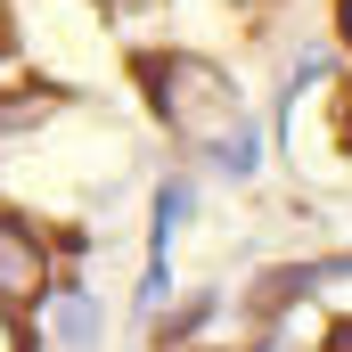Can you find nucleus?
I'll use <instances>...</instances> for the list:
<instances>
[{
  "instance_id": "nucleus-1",
  "label": "nucleus",
  "mask_w": 352,
  "mask_h": 352,
  "mask_svg": "<svg viewBox=\"0 0 352 352\" xmlns=\"http://www.w3.org/2000/svg\"><path fill=\"white\" fill-rule=\"evenodd\" d=\"M148 74H156V90H164V115H173L180 131L213 140V131H230V123H238V98H230V82H221L213 66L173 58V66H148Z\"/></svg>"
},
{
  "instance_id": "nucleus-2",
  "label": "nucleus",
  "mask_w": 352,
  "mask_h": 352,
  "mask_svg": "<svg viewBox=\"0 0 352 352\" xmlns=\"http://www.w3.org/2000/svg\"><path fill=\"white\" fill-rule=\"evenodd\" d=\"M50 287V254H41V238L25 230V221H0V295L16 303V295H41Z\"/></svg>"
},
{
  "instance_id": "nucleus-3",
  "label": "nucleus",
  "mask_w": 352,
  "mask_h": 352,
  "mask_svg": "<svg viewBox=\"0 0 352 352\" xmlns=\"http://www.w3.org/2000/svg\"><path fill=\"white\" fill-rule=\"evenodd\" d=\"M0 352H25V336H16V320L0 311Z\"/></svg>"
},
{
  "instance_id": "nucleus-4",
  "label": "nucleus",
  "mask_w": 352,
  "mask_h": 352,
  "mask_svg": "<svg viewBox=\"0 0 352 352\" xmlns=\"http://www.w3.org/2000/svg\"><path fill=\"white\" fill-rule=\"evenodd\" d=\"M0 50H8V16H0Z\"/></svg>"
}]
</instances>
